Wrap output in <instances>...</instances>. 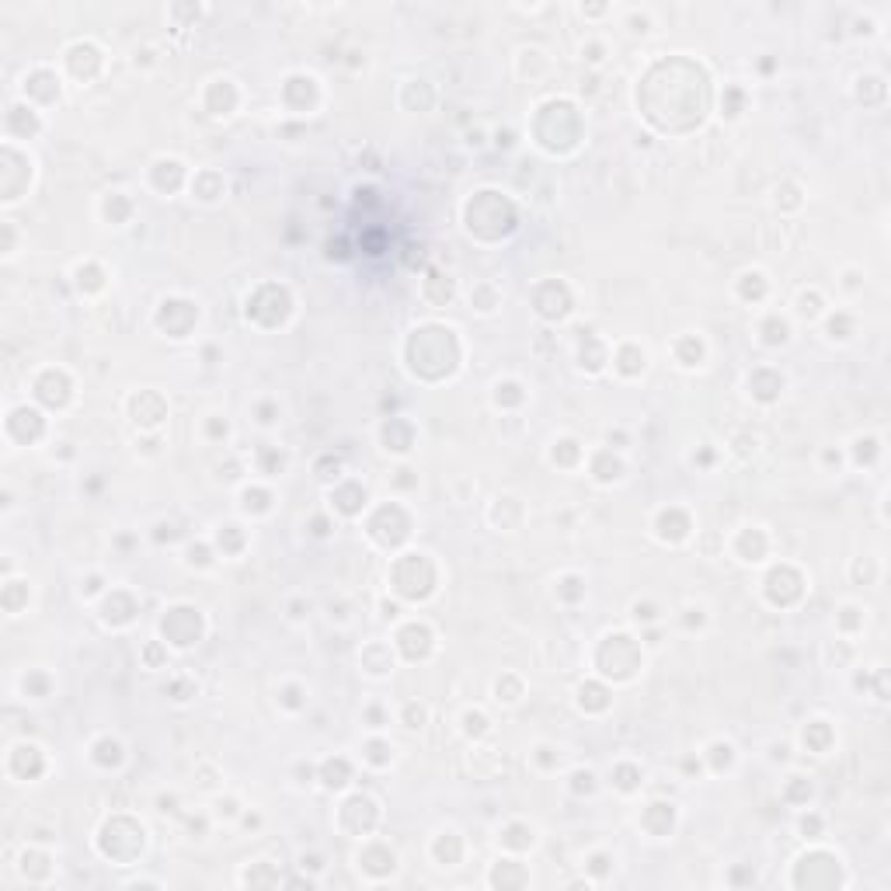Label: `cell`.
Returning <instances> with one entry per match:
<instances>
[{
    "mask_svg": "<svg viewBox=\"0 0 891 891\" xmlns=\"http://www.w3.org/2000/svg\"><path fill=\"white\" fill-rule=\"evenodd\" d=\"M578 453H582V449H578V442H575V439H561V442H554V453H550V456H554V463L571 467V463L578 460Z\"/></svg>",
    "mask_w": 891,
    "mask_h": 891,
    "instance_id": "836d02e7",
    "label": "cell"
},
{
    "mask_svg": "<svg viewBox=\"0 0 891 891\" xmlns=\"http://www.w3.org/2000/svg\"><path fill=\"white\" fill-rule=\"evenodd\" d=\"M888 98V84L881 74H867V77H857V101L860 104H881Z\"/></svg>",
    "mask_w": 891,
    "mask_h": 891,
    "instance_id": "7c38bea8",
    "label": "cell"
},
{
    "mask_svg": "<svg viewBox=\"0 0 891 891\" xmlns=\"http://www.w3.org/2000/svg\"><path fill=\"white\" fill-rule=\"evenodd\" d=\"M303 609H306L303 602H293V606H290V616H293V620H303V616H306Z\"/></svg>",
    "mask_w": 891,
    "mask_h": 891,
    "instance_id": "94428289",
    "label": "cell"
},
{
    "mask_svg": "<svg viewBox=\"0 0 891 891\" xmlns=\"http://www.w3.org/2000/svg\"><path fill=\"white\" fill-rule=\"evenodd\" d=\"M578 11H582V18H602L609 7H606V4H582Z\"/></svg>",
    "mask_w": 891,
    "mask_h": 891,
    "instance_id": "f5cc1de1",
    "label": "cell"
},
{
    "mask_svg": "<svg viewBox=\"0 0 891 891\" xmlns=\"http://www.w3.org/2000/svg\"><path fill=\"white\" fill-rule=\"evenodd\" d=\"M77 283H81V286H77L81 293H98L101 286H104V283H101V272L95 268V265H91V261L77 268Z\"/></svg>",
    "mask_w": 891,
    "mask_h": 891,
    "instance_id": "d6a6232c",
    "label": "cell"
},
{
    "mask_svg": "<svg viewBox=\"0 0 891 891\" xmlns=\"http://www.w3.org/2000/svg\"><path fill=\"white\" fill-rule=\"evenodd\" d=\"M189 564L209 568V564H212V554H209V547H189Z\"/></svg>",
    "mask_w": 891,
    "mask_h": 891,
    "instance_id": "7bdbcfd3",
    "label": "cell"
},
{
    "mask_svg": "<svg viewBox=\"0 0 891 891\" xmlns=\"http://www.w3.org/2000/svg\"><path fill=\"white\" fill-rule=\"evenodd\" d=\"M766 290H770V286H766V276H763V272H745V276L738 279V293L745 299H763Z\"/></svg>",
    "mask_w": 891,
    "mask_h": 891,
    "instance_id": "603a6c76",
    "label": "cell"
},
{
    "mask_svg": "<svg viewBox=\"0 0 891 891\" xmlns=\"http://www.w3.org/2000/svg\"><path fill=\"white\" fill-rule=\"evenodd\" d=\"M627 28L634 35H648L651 32V14L648 11H627Z\"/></svg>",
    "mask_w": 891,
    "mask_h": 891,
    "instance_id": "f35d334b",
    "label": "cell"
},
{
    "mask_svg": "<svg viewBox=\"0 0 891 891\" xmlns=\"http://www.w3.org/2000/svg\"><path fill=\"white\" fill-rule=\"evenodd\" d=\"M35 394H39V400H46V404H53V407H63V404L70 400V380H67V373H56V369L42 373L39 383H35Z\"/></svg>",
    "mask_w": 891,
    "mask_h": 891,
    "instance_id": "8992f818",
    "label": "cell"
},
{
    "mask_svg": "<svg viewBox=\"0 0 891 891\" xmlns=\"http://www.w3.org/2000/svg\"><path fill=\"white\" fill-rule=\"evenodd\" d=\"M843 279H846V283H843L846 290H860V283H857V279H860V272H853V268H850V272H846Z\"/></svg>",
    "mask_w": 891,
    "mask_h": 891,
    "instance_id": "9f6ffc18",
    "label": "cell"
},
{
    "mask_svg": "<svg viewBox=\"0 0 891 891\" xmlns=\"http://www.w3.org/2000/svg\"><path fill=\"white\" fill-rule=\"evenodd\" d=\"M463 731H467L470 738H484V735H488V717H484L481 710H467V714H463Z\"/></svg>",
    "mask_w": 891,
    "mask_h": 891,
    "instance_id": "e575fe53",
    "label": "cell"
},
{
    "mask_svg": "<svg viewBox=\"0 0 891 891\" xmlns=\"http://www.w3.org/2000/svg\"><path fill=\"white\" fill-rule=\"evenodd\" d=\"M787 797H801V801H808V797H811V784H808L804 777H794V784L787 787Z\"/></svg>",
    "mask_w": 891,
    "mask_h": 891,
    "instance_id": "f6af8a7d",
    "label": "cell"
},
{
    "mask_svg": "<svg viewBox=\"0 0 891 891\" xmlns=\"http://www.w3.org/2000/svg\"><path fill=\"white\" fill-rule=\"evenodd\" d=\"M616 787L623 794L637 791L641 787V770L637 766H616Z\"/></svg>",
    "mask_w": 891,
    "mask_h": 891,
    "instance_id": "d590c367",
    "label": "cell"
},
{
    "mask_svg": "<svg viewBox=\"0 0 891 891\" xmlns=\"http://www.w3.org/2000/svg\"><path fill=\"white\" fill-rule=\"evenodd\" d=\"M818 829H822V818H818V815H811V818L804 815V818H801V832H804V836H815Z\"/></svg>",
    "mask_w": 891,
    "mask_h": 891,
    "instance_id": "816d5d0a",
    "label": "cell"
},
{
    "mask_svg": "<svg viewBox=\"0 0 891 891\" xmlns=\"http://www.w3.org/2000/svg\"><path fill=\"white\" fill-rule=\"evenodd\" d=\"M101 212H104L108 223H125L132 216V202H129L125 192H108L104 202H101Z\"/></svg>",
    "mask_w": 891,
    "mask_h": 891,
    "instance_id": "e0dca14e",
    "label": "cell"
},
{
    "mask_svg": "<svg viewBox=\"0 0 891 891\" xmlns=\"http://www.w3.org/2000/svg\"><path fill=\"white\" fill-rule=\"evenodd\" d=\"M829 745H832V728H829V721H811V724H804V749H815V752L822 756V752H829Z\"/></svg>",
    "mask_w": 891,
    "mask_h": 891,
    "instance_id": "ac0fdd59",
    "label": "cell"
},
{
    "mask_svg": "<svg viewBox=\"0 0 891 891\" xmlns=\"http://www.w3.org/2000/svg\"><path fill=\"white\" fill-rule=\"evenodd\" d=\"M644 366H648V352H644L641 345H620V352H616V369H620L623 376H637V373H644Z\"/></svg>",
    "mask_w": 891,
    "mask_h": 891,
    "instance_id": "4fadbf2b",
    "label": "cell"
},
{
    "mask_svg": "<svg viewBox=\"0 0 891 891\" xmlns=\"http://www.w3.org/2000/svg\"><path fill=\"white\" fill-rule=\"evenodd\" d=\"M630 613H634V620H641V623H655V620H658V609H655L651 602H634Z\"/></svg>",
    "mask_w": 891,
    "mask_h": 891,
    "instance_id": "b9f144b4",
    "label": "cell"
},
{
    "mask_svg": "<svg viewBox=\"0 0 891 891\" xmlns=\"http://www.w3.org/2000/svg\"><path fill=\"white\" fill-rule=\"evenodd\" d=\"M522 387L519 383H512V380H505V383H498L495 387V404L501 407V404H522Z\"/></svg>",
    "mask_w": 891,
    "mask_h": 891,
    "instance_id": "8d00e7d4",
    "label": "cell"
},
{
    "mask_svg": "<svg viewBox=\"0 0 891 891\" xmlns=\"http://www.w3.org/2000/svg\"><path fill=\"white\" fill-rule=\"evenodd\" d=\"M240 498H244V512H268L272 508V495L261 491V488H244Z\"/></svg>",
    "mask_w": 891,
    "mask_h": 891,
    "instance_id": "f546056e",
    "label": "cell"
},
{
    "mask_svg": "<svg viewBox=\"0 0 891 891\" xmlns=\"http://www.w3.org/2000/svg\"><path fill=\"white\" fill-rule=\"evenodd\" d=\"M425 721H428V707H425V703H407V707H404V714H400V724H404L407 731L425 728Z\"/></svg>",
    "mask_w": 891,
    "mask_h": 891,
    "instance_id": "4dcf8cb0",
    "label": "cell"
},
{
    "mask_svg": "<svg viewBox=\"0 0 891 891\" xmlns=\"http://www.w3.org/2000/svg\"><path fill=\"white\" fill-rule=\"evenodd\" d=\"M320 780H324V787L327 791H341L348 780H352V766H348V759H327L324 766H320Z\"/></svg>",
    "mask_w": 891,
    "mask_h": 891,
    "instance_id": "9a60e30c",
    "label": "cell"
},
{
    "mask_svg": "<svg viewBox=\"0 0 891 891\" xmlns=\"http://www.w3.org/2000/svg\"><path fill=\"white\" fill-rule=\"evenodd\" d=\"M519 696H522V683L515 679V676H501L495 683V700L498 703H519Z\"/></svg>",
    "mask_w": 891,
    "mask_h": 891,
    "instance_id": "4316f807",
    "label": "cell"
},
{
    "mask_svg": "<svg viewBox=\"0 0 891 891\" xmlns=\"http://www.w3.org/2000/svg\"><path fill=\"white\" fill-rule=\"evenodd\" d=\"M283 463H286V456H283V453L265 449V474H279V470H283Z\"/></svg>",
    "mask_w": 891,
    "mask_h": 891,
    "instance_id": "ee69618b",
    "label": "cell"
},
{
    "mask_svg": "<svg viewBox=\"0 0 891 891\" xmlns=\"http://www.w3.org/2000/svg\"><path fill=\"white\" fill-rule=\"evenodd\" d=\"M136 67H154L157 63V53L154 49H136V60H132Z\"/></svg>",
    "mask_w": 891,
    "mask_h": 891,
    "instance_id": "c3c4849f",
    "label": "cell"
},
{
    "mask_svg": "<svg viewBox=\"0 0 891 891\" xmlns=\"http://www.w3.org/2000/svg\"><path fill=\"white\" fill-rule=\"evenodd\" d=\"M759 334H763V341H766V345H784V341L791 338V324H787L784 317H777V313H773V317H766V320H763Z\"/></svg>",
    "mask_w": 891,
    "mask_h": 891,
    "instance_id": "7402d4cb",
    "label": "cell"
},
{
    "mask_svg": "<svg viewBox=\"0 0 891 891\" xmlns=\"http://www.w3.org/2000/svg\"><path fill=\"white\" fill-rule=\"evenodd\" d=\"M362 669H369L373 676H387L394 669V651L387 644H369L362 651Z\"/></svg>",
    "mask_w": 891,
    "mask_h": 891,
    "instance_id": "5bb4252c",
    "label": "cell"
},
{
    "mask_svg": "<svg viewBox=\"0 0 891 891\" xmlns=\"http://www.w3.org/2000/svg\"><path fill=\"white\" fill-rule=\"evenodd\" d=\"M784 390V376L780 373H773V369H763V376H759V369L749 376V394L756 397V400H763V404H770V400H777Z\"/></svg>",
    "mask_w": 891,
    "mask_h": 891,
    "instance_id": "ba28073f",
    "label": "cell"
},
{
    "mask_svg": "<svg viewBox=\"0 0 891 891\" xmlns=\"http://www.w3.org/2000/svg\"><path fill=\"white\" fill-rule=\"evenodd\" d=\"M233 811H237V801H230V797L219 801V815H233Z\"/></svg>",
    "mask_w": 891,
    "mask_h": 891,
    "instance_id": "680465c9",
    "label": "cell"
},
{
    "mask_svg": "<svg viewBox=\"0 0 891 891\" xmlns=\"http://www.w3.org/2000/svg\"><path fill=\"white\" fill-rule=\"evenodd\" d=\"M157 804H161V811H175V804H178V801H175V797H161Z\"/></svg>",
    "mask_w": 891,
    "mask_h": 891,
    "instance_id": "6125c7cd",
    "label": "cell"
},
{
    "mask_svg": "<svg viewBox=\"0 0 891 891\" xmlns=\"http://www.w3.org/2000/svg\"><path fill=\"white\" fill-rule=\"evenodd\" d=\"M25 95L28 98H39L42 104H53V101L60 98V77H56V70H32L28 77H25Z\"/></svg>",
    "mask_w": 891,
    "mask_h": 891,
    "instance_id": "5b68a950",
    "label": "cell"
},
{
    "mask_svg": "<svg viewBox=\"0 0 891 891\" xmlns=\"http://www.w3.org/2000/svg\"><path fill=\"white\" fill-rule=\"evenodd\" d=\"M797 313H801L804 320H818V317L825 313L818 290H808V293H801V297H797Z\"/></svg>",
    "mask_w": 891,
    "mask_h": 891,
    "instance_id": "484cf974",
    "label": "cell"
},
{
    "mask_svg": "<svg viewBox=\"0 0 891 891\" xmlns=\"http://www.w3.org/2000/svg\"><path fill=\"white\" fill-rule=\"evenodd\" d=\"M853 331H857V320H853L850 313H843V310L825 313V334H829V341H850Z\"/></svg>",
    "mask_w": 891,
    "mask_h": 891,
    "instance_id": "2e32d148",
    "label": "cell"
},
{
    "mask_svg": "<svg viewBox=\"0 0 891 891\" xmlns=\"http://www.w3.org/2000/svg\"><path fill=\"white\" fill-rule=\"evenodd\" d=\"M397 613H400V606H397V602H383V620H394Z\"/></svg>",
    "mask_w": 891,
    "mask_h": 891,
    "instance_id": "6f0895ef",
    "label": "cell"
},
{
    "mask_svg": "<svg viewBox=\"0 0 891 891\" xmlns=\"http://www.w3.org/2000/svg\"><path fill=\"white\" fill-rule=\"evenodd\" d=\"M310 526H313V529H310V533H313V536H327V533H331V529H327V519H324V515H317V519H310Z\"/></svg>",
    "mask_w": 891,
    "mask_h": 891,
    "instance_id": "11a10c76",
    "label": "cell"
},
{
    "mask_svg": "<svg viewBox=\"0 0 891 891\" xmlns=\"http://www.w3.org/2000/svg\"><path fill=\"white\" fill-rule=\"evenodd\" d=\"M676 355H679V362H683L686 369H693V366L703 362V341H700L696 334L679 338V341H676Z\"/></svg>",
    "mask_w": 891,
    "mask_h": 891,
    "instance_id": "ffe728a7",
    "label": "cell"
},
{
    "mask_svg": "<svg viewBox=\"0 0 891 891\" xmlns=\"http://www.w3.org/2000/svg\"><path fill=\"white\" fill-rule=\"evenodd\" d=\"M154 185H157L161 192H178V189L185 185V168H182V161H175V157L157 161V164H154Z\"/></svg>",
    "mask_w": 891,
    "mask_h": 891,
    "instance_id": "9c48e42d",
    "label": "cell"
},
{
    "mask_svg": "<svg viewBox=\"0 0 891 891\" xmlns=\"http://www.w3.org/2000/svg\"><path fill=\"white\" fill-rule=\"evenodd\" d=\"M223 178L219 175H212V171H202V175H196L192 178V192H196L202 202H212V198H219L223 196Z\"/></svg>",
    "mask_w": 891,
    "mask_h": 891,
    "instance_id": "d6986e66",
    "label": "cell"
},
{
    "mask_svg": "<svg viewBox=\"0 0 891 891\" xmlns=\"http://www.w3.org/2000/svg\"><path fill=\"white\" fill-rule=\"evenodd\" d=\"M860 627H864V609L853 606V602H846V606L839 609V630H843V634H857Z\"/></svg>",
    "mask_w": 891,
    "mask_h": 891,
    "instance_id": "83f0119b",
    "label": "cell"
},
{
    "mask_svg": "<svg viewBox=\"0 0 891 891\" xmlns=\"http://www.w3.org/2000/svg\"><path fill=\"white\" fill-rule=\"evenodd\" d=\"M366 717L373 721L369 728H376V731H380V728H387V714H383L380 707H369V710H366Z\"/></svg>",
    "mask_w": 891,
    "mask_h": 891,
    "instance_id": "f907efd6",
    "label": "cell"
},
{
    "mask_svg": "<svg viewBox=\"0 0 891 891\" xmlns=\"http://www.w3.org/2000/svg\"><path fill=\"white\" fill-rule=\"evenodd\" d=\"M582 60H585L589 67H602V60H606V46H602V42H589V46H582Z\"/></svg>",
    "mask_w": 891,
    "mask_h": 891,
    "instance_id": "ab89813d",
    "label": "cell"
},
{
    "mask_svg": "<svg viewBox=\"0 0 891 891\" xmlns=\"http://www.w3.org/2000/svg\"><path fill=\"white\" fill-rule=\"evenodd\" d=\"M850 28H853L857 39H874V35H878V18H874V14H857V18L850 21Z\"/></svg>",
    "mask_w": 891,
    "mask_h": 891,
    "instance_id": "74e56055",
    "label": "cell"
},
{
    "mask_svg": "<svg viewBox=\"0 0 891 891\" xmlns=\"http://www.w3.org/2000/svg\"><path fill=\"white\" fill-rule=\"evenodd\" d=\"M129 411H132V421L143 425V428H157L164 418H168V404L164 397L154 394V390H140V394L129 400Z\"/></svg>",
    "mask_w": 891,
    "mask_h": 891,
    "instance_id": "3957f363",
    "label": "cell"
},
{
    "mask_svg": "<svg viewBox=\"0 0 891 891\" xmlns=\"http://www.w3.org/2000/svg\"><path fill=\"white\" fill-rule=\"evenodd\" d=\"M98 589H101V578H88V589H84V592H88V595H95Z\"/></svg>",
    "mask_w": 891,
    "mask_h": 891,
    "instance_id": "be15d7a7",
    "label": "cell"
},
{
    "mask_svg": "<svg viewBox=\"0 0 891 891\" xmlns=\"http://www.w3.org/2000/svg\"><path fill=\"white\" fill-rule=\"evenodd\" d=\"M276 418H279V407H276V404H258V421H261V425H272Z\"/></svg>",
    "mask_w": 891,
    "mask_h": 891,
    "instance_id": "bcb514c9",
    "label": "cell"
},
{
    "mask_svg": "<svg viewBox=\"0 0 891 891\" xmlns=\"http://www.w3.org/2000/svg\"><path fill=\"white\" fill-rule=\"evenodd\" d=\"M470 303L477 306V310H484V313H491L498 306V293L491 283H477V286H470Z\"/></svg>",
    "mask_w": 891,
    "mask_h": 891,
    "instance_id": "d4e9b609",
    "label": "cell"
},
{
    "mask_svg": "<svg viewBox=\"0 0 891 891\" xmlns=\"http://www.w3.org/2000/svg\"><path fill=\"white\" fill-rule=\"evenodd\" d=\"M571 787H575V791L592 794L595 791V773H592V770H575V773H571Z\"/></svg>",
    "mask_w": 891,
    "mask_h": 891,
    "instance_id": "60d3db41",
    "label": "cell"
},
{
    "mask_svg": "<svg viewBox=\"0 0 891 891\" xmlns=\"http://www.w3.org/2000/svg\"><path fill=\"white\" fill-rule=\"evenodd\" d=\"M592 477L599 484H613V481L623 477V463L613 456V449H602V453L592 456Z\"/></svg>",
    "mask_w": 891,
    "mask_h": 891,
    "instance_id": "8fae6325",
    "label": "cell"
},
{
    "mask_svg": "<svg viewBox=\"0 0 891 891\" xmlns=\"http://www.w3.org/2000/svg\"><path fill=\"white\" fill-rule=\"evenodd\" d=\"M366 488L362 484H341L338 491H331V505L341 512V515H359L366 508Z\"/></svg>",
    "mask_w": 891,
    "mask_h": 891,
    "instance_id": "30bf717a",
    "label": "cell"
},
{
    "mask_svg": "<svg viewBox=\"0 0 891 891\" xmlns=\"http://www.w3.org/2000/svg\"><path fill=\"white\" fill-rule=\"evenodd\" d=\"M63 60H67V70L77 77V81H95L101 70V49L95 42H74L67 53H63Z\"/></svg>",
    "mask_w": 891,
    "mask_h": 891,
    "instance_id": "6da1fadb",
    "label": "cell"
},
{
    "mask_svg": "<svg viewBox=\"0 0 891 891\" xmlns=\"http://www.w3.org/2000/svg\"><path fill=\"white\" fill-rule=\"evenodd\" d=\"M240 101V91L230 77H216L209 88H205V111L209 115H230Z\"/></svg>",
    "mask_w": 891,
    "mask_h": 891,
    "instance_id": "277c9868",
    "label": "cell"
},
{
    "mask_svg": "<svg viewBox=\"0 0 891 891\" xmlns=\"http://www.w3.org/2000/svg\"><path fill=\"white\" fill-rule=\"evenodd\" d=\"M297 696H303V690H299V686H286V690H283V703H286L290 710H297L299 703H303V700H297Z\"/></svg>",
    "mask_w": 891,
    "mask_h": 891,
    "instance_id": "7dc6e473",
    "label": "cell"
},
{
    "mask_svg": "<svg viewBox=\"0 0 891 891\" xmlns=\"http://www.w3.org/2000/svg\"><path fill=\"white\" fill-rule=\"evenodd\" d=\"M397 648H400V655L404 658H428L432 655V648H435V637H432V630L425 627V623H407V627H400V634H397Z\"/></svg>",
    "mask_w": 891,
    "mask_h": 891,
    "instance_id": "7a4b0ae2",
    "label": "cell"
},
{
    "mask_svg": "<svg viewBox=\"0 0 891 891\" xmlns=\"http://www.w3.org/2000/svg\"><path fill=\"white\" fill-rule=\"evenodd\" d=\"M735 554H738L745 564L763 561V554H766V536H763V529H759V526H745V529L738 533V540H735Z\"/></svg>",
    "mask_w": 891,
    "mask_h": 891,
    "instance_id": "52a82bcc",
    "label": "cell"
},
{
    "mask_svg": "<svg viewBox=\"0 0 891 891\" xmlns=\"http://www.w3.org/2000/svg\"><path fill=\"white\" fill-rule=\"evenodd\" d=\"M721 108H724V115L728 118H738L742 111H745V91L742 88H724V98H721Z\"/></svg>",
    "mask_w": 891,
    "mask_h": 891,
    "instance_id": "f1b7e54d",
    "label": "cell"
},
{
    "mask_svg": "<svg viewBox=\"0 0 891 891\" xmlns=\"http://www.w3.org/2000/svg\"><path fill=\"white\" fill-rule=\"evenodd\" d=\"M366 759H369L373 766H387V763L394 759V745L383 742V738H373V742L366 745Z\"/></svg>",
    "mask_w": 891,
    "mask_h": 891,
    "instance_id": "1f68e13d",
    "label": "cell"
},
{
    "mask_svg": "<svg viewBox=\"0 0 891 891\" xmlns=\"http://www.w3.org/2000/svg\"><path fill=\"white\" fill-rule=\"evenodd\" d=\"M143 658H147V665H150V669H157V665H161V658H168V651L161 655V648H157V644H150V648L143 651Z\"/></svg>",
    "mask_w": 891,
    "mask_h": 891,
    "instance_id": "681fc988",
    "label": "cell"
},
{
    "mask_svg": "<svg viewBox=\"0 0 891 891\" xmlns=\"http://www.w3.org/2000/svg\"><path fill=\"white\" fill-rule=\"evenodd\" d=\"M878 456H881V442H878L874 435H857V439H853V460H857L860 467L878 463Z\"/></svg>",
    "mask_w": 891,
    "mask_h": 891,
    "instance_id": "44dd1931",
    "label": "cell"
},
{
    "mask_svg": "<svg viewBox=\"0 0 891 891\" xmlns=\"http://www.w3.org/2000/svg\"><path fill=\"white\" fill-rule=\"evenodd\" d=\"M825 463H836V467H839V463H843V453H836V449H825Z\"/></svg>",
    "mask_w": 891,
    "mask_h": 891,
    "instance_id": "91938a15",
    "label": "cell"
},
{
    "mask_svg": "<svg viewBox=\"0 0 891 891\" xmlns=\"http://www.w3.org/2000/svg\"><path fill=\"white\" fill-rule=\"evenodd\" d=\"M606 690L599 686V683H585V686H578V707L582 710H606Z\"/></svg>",
    "mask_w": 891,
    "mask_h": 891,
    "instance_id": "cb8c5ba5",
    "label": "cell"
},
{
    "mask_svg": "<svg viewBox=\"0 0 891 891\" xmlns=\"http://www.w3.org/2000/svg\"><path fill=\"white\" fill-rule=\"evenodd\" d=\"M495 143L501 147V150H508V147L515 143V132H512V129H498V132H495Z\"/></svg>",
    "mask_w": 891,
    "mask_h": 891,
    "instance_id": "db71d44e",
    "label": "cell"
}]
</instances>
